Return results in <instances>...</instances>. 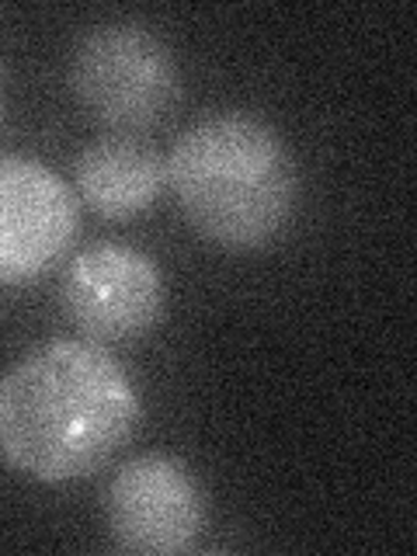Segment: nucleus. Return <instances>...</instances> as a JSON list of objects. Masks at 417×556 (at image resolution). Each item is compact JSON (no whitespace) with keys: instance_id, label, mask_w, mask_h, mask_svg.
<instances>
[{"instance_id":"nucleus-1","label":"nucleus","mask_w":417,"mask_h":556,"mask_svg":"<svg viewBox=\"0 0 417 556\" xmlns=\"http://www.w3.org/2000/svg\"><path fill=\"white\" fill-rule=\"evenodd\" d=\"M139 393L94 341H49L0 379V456L42 483L98 473L129 442Z\"/></svg>"},{"instance_id":"nucleus-2","label":"nucleus","mask_w":417,"mask_h":556,"mask_svg":"<svg viewBox=\"0 0 417 556\" xmlns=\"http://www.w3.org/2000/svg\"><path fill=\"white\" fill-rule=\"evenodd\" d=\"M167 181L185 219L226 251H257L295 213V164L268 122L243 112L205 115L170 150Z\"/></svg>"},{"instance_id":"nucleus-3","label":"nucleus","mask_w":417,"mask_h":556,"mask_svg":"<svg viewBox=\"0 0 417 556\" xmlns=\"http://www.w3.org/2000/svg\"><path fill=\"white\" fill-rule=\"evenodd\" d=\"M70 91L112 136L147 132L174 112L181 77L174 52L139 22H104L70 56Z\"/></svg>"},{"instance_id":"nucleus-4","label":"nucleus","mask_w":417,"mask_h":556,"mask_svg":"<svg viewBox=\"0 0 417 556\" xmlns=\"http://www.w3.org/2000/svg\"><path fill=\"white\" fill-rule=\"evenodd\" d=\"M104 529L122 553L174 556L199 543L205 494L195 473L170 456H136L115 469L101 501Z\"/></svg>"},{"instance_id":"nucleus-5","label":"nucleus","mask_w":417,"mask_h":556,"mask_svg":"<svg viewBox=\"0 0 417 556\" xmlns=\"http://www.w3.org/2000/svg\"><path fill=\"white\" fill-rule=\"evenodd\" d=\"M60 303L84 341L122 344L156 327L167 303L164 275L153 257L129 243H91L63 275Z\"/></svg>"},{"instance_id":"nucleus-6","label":"nucleus","mask_w":417,"mask_h":556,"mask_svg":"<svg viewBox=\"0 0 417 556\" xmlns=\"http://www.w3.org/2000/svg\"><path fill=\"white\" fill-rule=\"evenodd\" d=\"M77 195L31 156H0V286H28L77 240Z\"/></svg>"},{"instance_id":"nucleus-7","label":"nucleus","mask_w":417,"mask_h":556,"mask_svg":"<svg viewBox=\"0 0 417 556\" xmlns=\"http://www.w3.org/2000/svg\"><path fill=\"white\" fill-rule=\"evenodd\" d=\"M164 181V156L136 136H104L74 161L77 195L104 219L139 216L161 199Z\"/></svg>"}]
</instances>
